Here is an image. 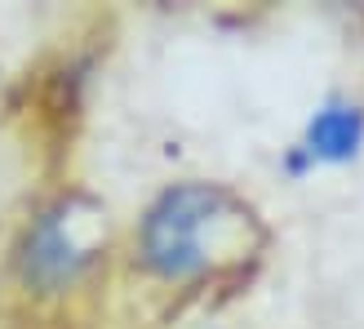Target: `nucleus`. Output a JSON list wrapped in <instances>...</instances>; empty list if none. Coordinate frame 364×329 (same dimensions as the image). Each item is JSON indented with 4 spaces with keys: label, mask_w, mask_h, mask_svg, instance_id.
Instances as JSON below:
<instances>
[{
    "label": "nucleus",
    "mask_w": 364,
    "mask_h": 329,
    "mask_svg": "<svg viewBox=\"0 0 364 329\" xmlns=\"http://www.w3.org/2000/svg\"><path fill=\"white\" fill-rule=\"evenodd\" d=\"M102 209L85 196H67L49 205L36 223L27 227L23 241V276L27 285L41 289H63L98 258L102 245Z\"/></svg>",
    "instance_id": "f03ea898"
},
{
    "label": "nucleus",
    "mask_w": 364,
    "mask_h": 329,
    "mask_svg": "<svg viewBox=\"0 0 364 329\" xmlns=\"http://www.w3.org/2000/svg\"><path fill=\"white\" fill-rule=\"evenodd\" d=\"M364 142V112L355 103H324L306 125V156L311 160H351Z\"/></svg>",
    "instance_id": "7ed1b4c3"
},
{
    "label": "nucleus",
    "mask_w": 364,
    "mask_h": 329,
    "mask_svg": "<svg viewBox=\"0 0 364 329\" xmlns=\"http://www.w3.org/2000/svg\"><path fill=\"white\" fill-rule=\"evenodd\" d=\"M262 241L258 218L218 182H178L142 218V263L165 281H191L249 258Z\"/></svg>",
    "instance_id": "f257e3e1"
}]
</instances>
